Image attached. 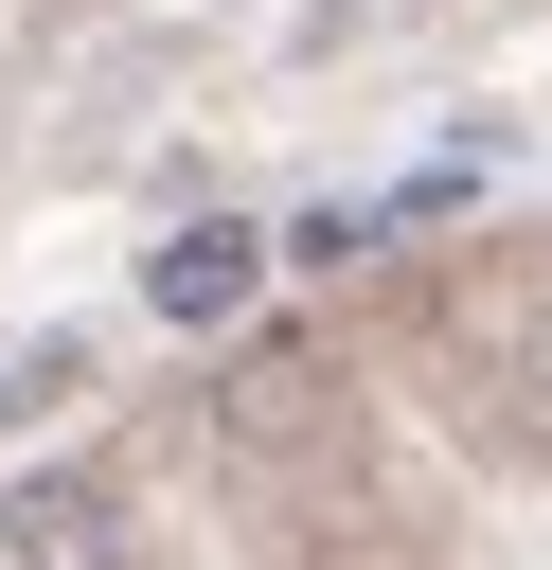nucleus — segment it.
I'll list each match as a JSON object with an SVG mask.
<instances>
[{"instance_id": "nucleus-1", "label": "nucleus", "mask_w": 552, "mask_h": 570, "mask_svg": "<svg viewBox=\"0 0 552 570\" xmlns=\"http://www.w3.org/2000/svg\"><path fill=\"white\" fill-rule=\"evenodd\" d=\"M107 552H125V499H107L89 463H53V481L0 499V570H107Z\"/></svg>"}, {"instance_id": "nucleus-4", "label": "nucleus", "mask_w": 552, "mask_h": 570, "mask_svg": "<svg viewBox=\"0 0 552 570\" xmlns=\"http://www.w3.org/2000/svg\"><path fill=\"white\" fill-rule=\"evenodd\" d=\"M356 249H374V196H321V214L285 232V267H356Z\"/></svg>"}, {"instance_id": "nucleus-2", "label": "nucleus", "mask_w": 552, "mask_h": 570, "mask_svg": "<svg viewBox=\"0 0 552 570\" xmlns=\"http://www.w3.org/2000/svg\"><path fill=\"white\" fill-rule=\"evenodd\" d=\"M249 285H267V232H249V214H196V232H160V267H142V303H160V321H231Z\"/></svg>"}, {"instance_id": "nucleus-3", "label": "nucleus", "mask_w": 552, "mask_h": 570, "mask_svg": "<svg viewBox=\"0 0 552 570\" xmlns=\"http://www.w3.org/2000/svg\"><path fill=\"white\" fill-rule=\"evenodd\" d=\"M285 428H321V356H249L231 374V445H285Z\"/></svg>"}]
</instances>
